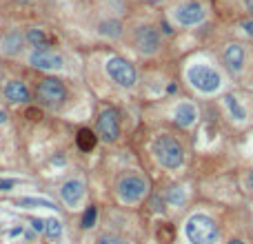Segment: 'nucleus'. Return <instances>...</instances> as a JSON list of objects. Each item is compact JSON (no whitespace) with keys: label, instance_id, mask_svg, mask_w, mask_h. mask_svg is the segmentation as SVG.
Masks as SVG:
<instances>
[{"label":"nucleus","instance_id":"f257e3e1","mask_svg":"<svg viewBox=\"0 0 253 244\" xmlns=\"http://www.w3.org/2000/svg\"><path fill=\"white\" fill-rule=\"evenodd\" d=\"M153 153H156L160 164L167 166V169H180L185 164V149L169 133H162L153 140Z\"/></svg>","mask_w":253,"mask_h":244},{"label":"nucleus","instance_id":"f03ea898","mask_svg":"<svg viewBox=\"0 0 253 244\" xmlns=\"http://www.w3.org/2000/svg\"><path fill=\"white\" fill-rule=\"evenodd\" d=\"M185 233L189 238L191 244H216L218 242V224L209 218V215H202V213H195L187 220Z\"/></svg>","mask_w":253,"mask_h":244},{"label":"nucleus","instance_id":"7ed1b4c3","mask_svg":"<svg viewBox=\"0 0 253 244\" xmlns=\"http://www.w3.org/2000/svg\"><path fill=\"white\" fill-rule=\"evenodd\" d=\"M187 78H189V82L193 84L198 91H202V94H213L222 84L220 73L213 67H209V65H195V67H191L189 73H187Z\"/></svg>","mask_w":253,"mask_h":244},{"label":"nucleus","instance_id":"20e7f679","mask_svg":"<svg viewBox=\"0 0 253 244\" xmlns=\"http://www.w3.org/2000/svg\"><path fill=\"white\" fill-rule=\"evenodd\" d=\"M36 98L40 100L45 107H60L67 100V87L63 80L58 78H45L38 82Z\"/></svg>","mask_w":253,"mask_h":244},{"label":"nucleus","instance_id":"39448f33","mask_svg":"<svg viewBox=\"0 0 253 244\" xmlns=\"http://www.w3.org/2000/svg\"><path fill=\"white\" fill-rule=\"evenodd\" d=\"M149 187H147V180L136 173H129V176H122L118 180V195H120L122 202L126 204H136L140 202L144 195H147Z\"/></svg>","mask_w":253,"mask_h":244},{"label":"nucleus","instance_id":"423d86ee","mask_svg":"<svg viewBox=\"0 0 253 244\" xmlns=\"http://www.w3.org/2000/svg\"><path fill=\"white\" fill-rule=\"evenodd\" d=\"M107 73H109V78L113 80V82L125 87V89H131L138 80V73H136V69H133V65L120 56H113L107 60Z\"/></svg>","mask_w":253,"mask_h":244},{"label":"nucleus","instance_id":"0eeeda50","mask_svg":"<svg viewBox=\"0 0 253 244\" xmlns=\"http://www.w3.org/2000/svg\"><path fill=\"white\" fill-rule=\"evenodd\" d=\"M133 45L142 56H153L160 49V33L151 25H140L133 32Z\"/></svg>","mask_w":253,"mask_h":244},{"label":"nucleus","instance_id":"6e6552de","mask_svg":"<svg viewBox=\"0 0 253 244\" xmlns=\"http://www.w3.org/2000/svg\"><path fill=\"white\" fill-rule=\"evenodd\" d=\"M95 133L98 138H102L105 142H116L118 135H120V115L116 109H105L98 118V125H95Z\"/></svg>","mask_w":253,"mask_h":244},{"label":"nucleus","instance_id":"1a4fd4ad","mask_svg":"<svg viewBox=\"0 0 253 244\" xmlns=\"http://www.w3.org/2000/svg\"><path fill=\"white\" fill-rule=\"evenodd\" d=\"M174 18L182 27H193L205 20V7L195 0H187V2H182L174 9Z\"/></svg>","mask_w":253,"mask_h":244},{"label":"nucleus","instance_id":"9d476101","mask_svg":"<svg viewBox=\"0 0 253 244\" xmlns=\"http://www.w3.org/2000/svg\"><path fill=\"white\" fill-rule=\"evenodd\" d=\"M29 65L42 69V71H56V69H63L64 60L53 49H33L32 56H29Z\"/></svg>","mask_w":253,"mask_h":244},{"label":"nucleus","instance_id":"9b49d317","mask_svg":"<svg viewBox=\"0 0 253 244\" xmlns=\"http://www.w3.org/2000/svg\"><path fill=\"white\" fill-rule=\"evenodd\" d=\"M222 60H224V65H227V69L231 73L242 71V65H244V49H242V45H237V42L227 45V49H224V53H222Z\"/></svg>","mask_w":253,"mask_h":244},{"label":"nucleus","instance_id":"f8f14e48","mask_svg":"<svg viewBox=\"0 0 253 244\" xmlns=\"http://www.w3.org/2000/svg\"><path fill=\"white\" fill-rule=\"evenodd\" d=\"M82 195H84V184L80 180H76V178L67 180L60 187V197H63L64 204H69V207H76L82 200Z\"/></svg>","mask_w":253,"mask_h":244},{"label":"nucleus","instance_id":"ddd939ff","mask_svg":"<svg viewBox=\"0 0 253 244\" xmlns=\"http://www.w3.org/2000/svg\"><path fill=\"white\" fill-rule=\"evenodd\" d=\"M5 98L14 104H18V102L25 104L32 100V94H29V89H27V84L22 80H9L5 84Z\"/></svg>","mask_w":253,"mask_h":244},{"label":"nucleus","instance_id":"4468645a","mask_svg":"<svg viewBox=\"0 0 253 244\" xmlns=\"http://www.w3.org/2000/svg\"><path fill=\"white\" fill-rule=\"evenodd\" d=\"M76 145H78L80 151L89 153V151L95 149V145H98V133L91 131V129H87V127H82V129L78 131V135H76Z\"/></svg>","mask_w":253,"mask_h":244},{"label":"nucleus","instance_id":"2eb2a0df","mask_svg":"<svg viewBox=\"0 0 253 244\" xmlns=\"http://www.w3.org/2000/svg\"><path fill=\"white\" fill-rule=\"evenodd\" d=\"M195 118H198V114H195V107H193V104H189V102L180 104L178 109H175V125L185 127V129L193 125Z\"/></svg>","mask_w":253,"mask_h":244},{"label":"nucleus","instance_id":"dca6fc26","mask_svg":"<svg viewBox=\"0 0 253 244\" xmlns=\"http://www.w3.org/2000/svg\"><path fill=\"white\" fill-rule=\"evenodd\" d=\"M25 40L32 45L33 49H49L51 47V38L45 33V29H29L27 32V36H25Z\"/></svg>","mask_w":253,"mask_h":244},{"label":"nucleus","instance_id":"f3484780","mask_svg":"<svg viewBox=\"0 0 253 244\" xmlns=\"http://www.w3.org/2000/svg\"><path fill=\"white\" fill-rule=\"evenodd\" d=\"M22 42H25V38H22L20 33L9 32L5 38H2V51L9 53V56H16V53L22 49Z\"/></svg>","mask_w":253,"mask_h":244},{"label":"nucleus","instance_id":"a211bd4d","mask_svg":"<svg viewBox=\"0 0 253 244\" xmlns=\"http://www.w3.org/2000/svg\"><path fill=\"white\" fill-rule=\"evenodd\" d=\"M98 33L100 36H105V38H120V33H122V25L118 20H102L100 25H98Z\"/></svg>","mask_w":253,"mask_h":244},{"label":"nucleus","instance_id":"6ab92c4d","mask_svg":"<svg viewBox=\"0 0 253 244\" xmlns=\"http://www.w3.org/2000/svg\"><path fill=\"white\" fill-rule=\"evenodd\" d=\"M156 238L160 244H171L175 240V227L171 222H160L156 228Z\"/></svg>","mask_w":253,"mask_h":244},{"label":"nucleus","instance_id":"aec40b11","mask_svg":"<svg viewBox=\"0 0 253 244\" xmlns=\"http://www.w3.org/2000/svg\"><path fill=\"white\" fill-rule=\"evenodd\" d=\"M224 104L229 107V111H231V115L236 120H244V118H247V111L242 109V104L237 102V98H233V96H224Z\"/></svg>","mask_w":253,"mask_h":244},{"label":"nucleus","instance_id":"412c9836","mask_svg":"<svg viewBox=\"0 0 253 244\" xmlns=\"http://www.w3.org/2000/svg\"><path fill=\"white\" fill-rule=\"evenodd\" d=\"M45 233H47V238L56 240L60 238V233H63V222H60L58 218H51L45 222Z\"/></svg>","mask_w":253,"mask_h":244},{"label":"nucleus","instance_id":"4be33fe9","mask_svg":"<svg viewBox=\"0 0 253 244\" xmlns=\"http://www.w3.org/2000/svg\"><path fill=\"white\" fill-rule=\"evenodd\" d=\"M95 215H98V209L91 204V207H87L84 209V213H82V220H80V227L82 228H91L95 224Z\"/></svg>","mask_w":253,"mask_h":244},{"label":"nucleus","instance_id":"5701e85b","mask_svg":"<svg viewBox=\"0 0 253 244\" xmlns=\"http://www.w3.org/2000/svg\"><path fill=\"white\" fill-rule=\"evenodd\" d=\"M167 200H169V204L180 207V204L185 202V191H182L180 187H171L169 189V193H167Z\"/></svg>","mask_w":253,"mask_h":244},{"label":"nucleus","instance_id":"b1692460","mask_svg":"<svg viewBox=\"0 0 253 244\" xmlns=\"http://www.w3.org/2000/svg\"><path fill=\"white\" fill-rule=\"evenodd\" d=\"M18 207H47V209H53V204L47 202V200H36V197H20V200H18Z\"/></svg>","mask_w":253,"mask_h":244},{"label":"nucleus","instance_id":"393cba45","mask_svg":"<svg viewBox=\"0 0 253 244\" xmlns=\"http://www.w3.org/2000/svg\"><path fill=\"white\" fill-rule=\"evenodd\" d=\"M98 244H129V242H125V240H120V238H113V235H102V238L98 240Z\"/></svg>","mask_w":253,"mask_h":244},{"label":"nucleus","instance_id":"a878e982","mask_svg":"<svg viewBox=\"0 0 253 244\" xmlns=\"http://www.w3.org/2000/svg\"><path fill=\"white\" fill-rule=\"evenodd\" d=\"M242 32L247 33V36H251L253 38V18H249V20H242Z\"/></svg>","mask_w":253,"mask_h":244},{"label":"nucleus","instance_id":"bb28decb","mask_svg":"<svg viewBox=\"0 0 253 244\" xmlns=\"http://www.w3.org/2000/svg\"><path fill=\"white\" fill-rule=\"evenodd\" d=\"M32 227H33V231H38V233H40V231H45V220L33 218L32 220Z\"/></svg>","mask_w":253,"mask_h":244},{"label":"nucleus","instance_id":"cd10ccee","mask_svg":"<svg viewBox=\"0 0 253 244\" xmlns=\"http://www.w3.org/2000/svg\"><path fill=\"white\" fill-rule=\"evenodd\" d=\"M27 118H29V120H40L42 111L40 109H27Z\"/></svg>","mask_w":253,"mask_h":244},{"label":"nucleus","instance_id":"c85d7f7f","mask_svg":"<svg viewBox=\"0 0 253 244\" xmlns=\"http://www.w3.org/2000/svg\"><path fill=\"white\" fill-rule=\"evenodd\" d=\"M14 184H16V182H14V180H5V182H0V191H9V189L14 187Z\"/></svg>","mask_w":253,"mask_h":244},{"label":"nucleus","instance_id":"c756f323","mask_svg":"<svg viewBox=\"0 0 253 244\" xmlns=\"http://www.w3.org/2000/svg\"><path fill=\"white\" fill-rule=\"evenodd\" d=\"M244 7H247V11H249V16L253 18V0H244Z\"/></svg>","mask_w":253,"mask_h":244},{"label":"nucleus","instance_id":"7c9ffc66","mask_svg":"<svg viewBox=\"0 0 253 244\" xmlns=\"http://www.w3.org/2000/svg\"><path fill=\"white\" fill-rule=\"evenodd\" d=\"M22 233V227H16V228H11V235L16 238V235H20Z\"/></svg>","mask_w":253,"mask_h":244},{"label":"nucleus","instance_id":"2f4dec72","mask_svg":"<svg viewBox=\"0 0 253 244\" xmlns=\"http://www.w3.org/2000/svg\"><path fill=\"white\" fill-rule=\"evenodd\" d=\"M5 122H7V114L5 111H0V125H5Z\"/></svg>","mask_w":253,"mask_h":244},{"label":"nucleus","instance_id":"473e14b6","mask_svg":"<svg viewBox=\"0 0 253 244\" xmlns=\"http://www.w3.org/2000/svg\"><path fill=\"white\" fill-rule=\"evenodd\" d=\"M140 2H147V5H158V2H162V0H140Z\"/></svg>","mask_w":253,"mask_h":244},{"label":"nucleus","instance_id":"72a5a7b5","mask_svg":"<svg viewBox=\"0 0 253 244\" xmlns=\"http://www.w3.org/2000/svg\"><path fill=\"white\" fill-rule=\"evenodd\" d=\"M229 244H244V242H242V240H231Z\"/></svg>","mask_w":253,"mask_h":244},{"label":"nucleus","instance_id":"f704fd0d","mask_svg":"<svg viewBox=\"0 0 253 244\" xmlns=\"http://www.w3.org/2000/svg\"><path fill=\"white\" fill-rule=\"evenodd\" d=\"M249 184H251V189H253V171H251V176H249Z\"/></svg>","mask_w":253,"mask_h":244}]
</instances>
